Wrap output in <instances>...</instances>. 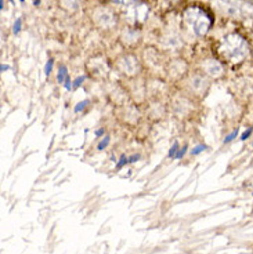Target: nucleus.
Wrapping results in <instances>:
<instances>
[{
    "label": "nucleus",
    "instance_id": "obj_11",
    "mask_svg": "<svg viewBox=\"0 0 253 254\" xmlns=\"http://www.w3.org/2000/svg\"><path fill=\"white\" fill-rule=\"evenodd\" d=\"M53 64H54V60H53V58H49V60H47V63H46V66H45L46 76H49V75L51 73V70H53Z\"/></svg>",
    "mask_w": 253,
    "mask_h": 254
},
{
    "label": "nucleus",
    "instance_id": "obj_22",
    "mask_svg": "<svg viewBox=\"0 0 253 254\" xmlns=\"http://www.w3.org/2000/svg\"><path fill=\"white\" fill-rule=\"evenodd\" d=\"M0 4H1V10L4 8V0H0Z\"/></svg>",
    "mask_w": 253,
    "mask_h": 254
},
{
    "label": "nucleus",
    "instance_id": "obj_13",
    "mask_svg": "<svg viewBox=\"0 0 253 254\" xmlns=\"http://www.w3.org/2000/svg\"><path fill=\"white\" fill-rule=\"evenodd\" d=\"M21 26H22V19L17 18L15 19V22H14V28H13V31L15 35H18L19 33V31H21Z\"/></svg>",
    "mask_w": 253,
    "mask_h": 254
},
{
    "label": "nucleus",
    "instance_id": "obj_6",
    "mask_svg": "<svg viewBox=\"0 0 253 254\" xmlns=\"http://www.w3.org/2000/svg\"><path fill=\"white\" fill-rule=\"evenodd\" d=\"M67 77H68V70H67V66L61 65V66H60V69H58V73H57L58 83H60V84H61V83H64Z\"/></svg>",
    "mask_w": 253,
    "mask_h": 254
},
{
    "label": "nucleus",
    "instance_id": "obj_3",
    "mask_svg": "<svg viewBox=\"0 0 253 254\" xmlns=\"http://www.w3.org/2000/svg\"><path fill=\"white\" fill-rule=\"evenodd\" d=\"M126 3V1H125ZM127 11H129V15L137 21V19H143L146 17L147 14V7L144 4H140V3H136V1H127Z\"/></svg>",
    "mask_w": 253,
    "mask_h": 254
},
{
    "label": "nucleus",
    "instance_id": "obj_10",
    "mask_svg": "<svg viewBox=\"0 0 253 254\" xmlns=\"http://www.w3.org/2000/svg\"><path fill=\"white\" fill-rule=\"evenodd\" d=\"M129 163V158H127L126 155H122L119 159V162L116 163V170H120V169H123V166L127 165Z\"/></svg>",
    "mask_w": 253,
    "mask_h": 254
},
{
    "label": "nucleus",
    "instance_id": "obj_2",
    "mask_svg": "<svg viewBox=\"0 0 253 254\" xmlns=\"http://www.w3.org/2000/svg\"><path fill=\"white\" fill-rule=\"evenodd\" d=\"M185 21L191 26V29L194 31L196 36H203L206 35L209 28L212 25V19L209 18L206 11H203L201 8H190L185 13Z\"/></svg>",
    "mask_w": 253,
    "mask_h": 254
},
{
    "label": "nucleus",
    "instance_id": "obj_9",
    "mask_svg": "<svg viewBox=\"0 0 253 254\" xmlns=\"http://www.w3.org/2000/svg\"><path fill=\"white\" fill-rule=\"evenodd\" d=\"M178 149H180V146H178V142H174L171 148L169 149V158L170 159H174L176 158V155H177Z\"/></svg>",
    "mask_w": 253,
    "mask_h": 254
},
{
    "label": "nucleus",
    "instance_id": "obj_17",
    "mask_svg": "<svg viewBox=\"0 0 253 254\" xmlns=\"http://www.w3.org/2000/svg\"><path fill=\"white\" fill-rule=\"evenodd\" d=\"M251 133H252V127H249V128H248L247 131H245V133H244V134H242V135H241V140H242V141L247 140L248 137L251 135Z\"/></svg>",
    "mask_w": 253,
    "mask_h": 254
},
{
    "label": "nucleus",
    "instance_id": "obj_15",
    "mask_svg": "<svg viewBox=\"0 0 253 254\" xmlns=\"http://www.w3.org/2000/svg\"><path fill=\"white\" fill-rule=\"evenodd\" d=\"M187 151H188V145H184L181 149H178L177 155H176V158L174 159H183L184 155L187 153Z\"/></svg>",
    "mask_w": 253,
    "mask_h": 254
},
{
    "label": "nucleus",
    "instance_id": "obj_23",
    "mask_svg": "<svg viewBox=\"0 0 253 254\" xmlns=\"http://www.w3.org/2000/svg\"><path fill=\"white\" fill-rule=\"evenodd\" d=\"M39 3H40V0H35V4H36V6H38Z\"/></svg>",
    "mask_w": 253,
    "mask_h": 254
},
{
    "label": "nucleus",
    "instance_id": "obj_14",
    "mask_svg": "<svg viewBox=\"0 0 253 254\" xmlns=\"http://www.w3.org/2000/svg\"><path fill=\"white\" fill-rule=\"evenodd\" d=\"M84 80H86V76H78L75 80H74V86H72V87H74V89H78Z\"/></svg>",
    "mask_w": 253,
    "mask_h": 254
},
{
    "label": "nucleus",
    "instance_id": "obj_7",
    "mask_svg": "<svg viewBox=\"0 0 253 254\" xmlns=\"http://www.w3.org/2000/svg\"><path fill=\"white\" fill-rule=\"evenodd\" d=\"M205 149H208V146L203 145V144H201V145H196L191 149V155H192V156H198V155H199V153H202Z\"/></svg>",
    "mask_w": 253,
    "mask_h": 254
},
{
    "label": "nucleus",
    "instance_id": "obj_18",
    "mask_svg": "<svg viewBox=\"0 0 253 254\" xmlns=\"http://www.w3.org/2000/svg\"><path fill=\"white\" fill-rule=\"evenodd\" d=\"M72 86H74V83H71V79H70V76H68L67 79H65V82H64V87H65L67 90H71V87H72Z\"/></svg>",
    "mask_w": 253,
    "mask_h": 254
},
{
    "label": "nucleus",
    "instance_id": "obj_8",
    "mask_svg": "<svg viewBox=\"0 0 253 254\" xmlns=\"http://www.w3.org/2000/svg\"><path fill=\"white\" fill-rule=\"evenodd\" d=\"M89 104H90L89 100H83V101L78 102V104H76V107L74 108V111H75L76 114H78V112H81V111H83V109L86 108V105H89Z\"/></svg>",
    "mask_w": 253,
    "mask_h": 254
},
{
    "label": "nucleus",
    "instance_id": "obj_21",
    "mask_svg": "<svg viewBox=\"0 0 253 254\" xmlns=\"http://www.w3.org/2000/svg\"><path fill=\"white\" fill-rule=\"evenodd\" d=\"M104 133H105V130H104V128H98V130L95 131V137H102Z\"/></svg>",
    "mask_w": 253,
    "mask_h": 254
},
{
    "label": "nucleus",
    "instance_id": "obj_20",
    "mask_svg": "<svg viewBox=\"0 0 253 254\" xmlns=\"http://www.w3.org/2000/svg\"><path fill=\"white\" fill-rule=\"evenodd\" d=\"M11 69V66L10 65H4V64H1V66H0V70L1 72H6V70Z\"/></svg>",
    "mask_w": 253,
    "mask_h": 254
},
{
    "label": "nucleus",
    "instance_id": "obj_24",
    "mask_svg": "<svg viewBox=\"0 0 253 254\" xmlns=\"http://www.w3.org/2000/svg\"><path fill=\"white\" fill-rule=\"evenodd\" d=\"M19 1H21V3H24V0H19Z\"/></svg>",
    "mask_w": 253,
    "mask_h": 254
},
{
    "label": "nucleus",
    "instance_id": "obj_16",
    "mask_svg": "<svg viewBox=\"0 0 253 254\" xmlns=\"http://www.w3.org/2000/svg\"><path fill=\"white\" fill-rule=\"evenodd\" d=\"M237 135H238V130H235V131H233L231 134H228L227 137L224 138V142H231V141L234 140Z\"/></svg>",
    "mask_w": 253,
    "mask_h": 254
},
{
    "label": "nucleus",
    "instance_id": "obj_1",
    "mask_svg": "<svg viewBox=\"0 0 253 254\" xmlns=\"http://www.w3.org/2000/svg\"><path fill=\"white\" fill-rule=\"evenodd\" d=\"M220 53L228 61L240 63L248 56V43L242 36L237 33H231L223 39L222 45H220Z\"/></svg>",
    "mask_w": 253,
    "mask_h": 254
},
{
    "label": "nucleus",
    "instance_id": "obj_12",
    "mask_svg": "<svg viewBox=\"0 0 253 254\" xmlns=\"http://www.w3.org/2000/svg\"><path fill=\"white\" fill-rule=\"evenodd\" d=\"M109 142H111V138H109V137H105V138H104V140H102L101 142L98 144L97 149H98V151H102V149H105V148L109 145Z\"/></svg>",
    "mask_w": 253,
    "mask_h": 254
},
{
    "label": "nucleus",
    "instance_id": "obj_4",
    "mask_svg": "<svg viewBox=\"0 0 253 254\" xmlns=\"http://www.w3.org/2000/svg\"><path fill=\"white\" fill-rule=\"evenodd\" d=\"M203 68H205V70L208 72L210 76L217 77L223 73L222 64L219 63V61H216V60H208L206 63L203 64Z\"/></svg>",
    "mask_w": 253,
    "mask_h": 254
},
{
    "label": "nucleus",
    "instance_id": "obj_5",
    "mask_svg": "<svg viewBox=\"0 0 253 254\" xmlns=\"http://www.w3.org/2000/svg\"><path fill=\"white\" fill-rule=\"evenodd\" d=\"M122 66L129 73H133L134 70H136V66H137V63H136V60L133 57H126L123 58V61H122Z\"/></svg>",
    "mask_w": 253,
    "mask_h": 254
},
{
    "label": "nucleus",
    "instance_id": "obj_19",
    "mask_svg": "<svg viewBox=\"0 0 253 254\" xmlns=\"http://www.w3.org/2000/svg\"><path fill=\"white\" fill-rule=\"evenodd\" d=\"M140 160V155H132L129 156V163H136Z\"/></svg>",
    "mask_w": 253,
    "mask_h": 254
}]
</instances>
